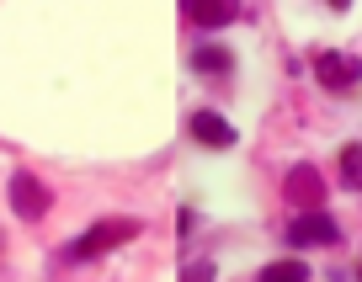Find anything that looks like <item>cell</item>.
Returning a JSON list of instances; mask_svg holds the SVG:
<instances>
[{
    "label": "cell",
    "instance_id": "30bf717a",
    "mask_svg": "<svg viewBox=\"0 0 362 282\" xmlns=\"http://www.w3.org/2000/svg\"><path fill=\"white\" fill-rule=\"evenodd\" d=\"M277 277H309L304 261H272L267 271H261V282H277Z\"/></svg>",
    "mask_w": 362,
    "mask_h": 282
},
{
    "label": "cell",
    "instance_id": "ba28073f",
    "mask_svg": "<svg viewBox=\"0 0 362 282\" xmlns=\"http://www.w3.org/2000/svg\"><path fill=\"white\" fill-rule=\"evenodd\" d=\"M192 69L197 75H229V69H235V54H229V48H218V43H203V48H192Z\"/></svg>",
    "mask_w": 362,
    "mask_h": 282
},
{
    "label": "cell",
    "instance_id": "7c38bea8",
    "mask_svg": "<svg viewBox=\"0 0 362 282\" xmlns=\"http://www.w3.org/2000/svg\"><path fill=\"white\" fill-rule=\"evenodd\" d=\"M0 250H6V240H0Z\"/></svg>",
    "mask_w": 362,
    "mask_h": 282
},
{
    "label": "cell",
    "instance_id": "6da1fadb",
    "mask_svg": "<svg viewBox=\"0 0 362 282\" xmlns=\"http://www.w3.org/2000/svg\"><path fill=\"white\" fill-rule=\"evenodd\" d=\"M144 235V218H102V224H90L80 240H69L64 245V261H96L107 256V250L128 245V240Z\"/></svg>",
    "mask_w": 362,
    "mask_h": 282
},
{
    "label": "cell",
    "instance_id": "7a4b0ae2",
    "mask_svg": "<svg viewBox=\"0 0 362 282\" xmlns=\"http://www.w3.org/2000/svg\"><path fill=\"white\" fill-rule=\"evenodd\" d=\"M288 245L293 250H325V245H341V224L320 208H298V218L288 224Z\"/></svg>",
    "mask_w": 362,
    "mask_h": 282
},
{
    "label": "cell",
    "instance_id": "5b68a950",
    "mask_svg": "<svg viewBox=\"0 0 362 282\" xmlns=\"http://www.w3.org/2000/svg\"><path fill=\"white\" fill-rule=\"evenodd\" d=\"M283 197L293 208H320V203H325V176H320L315 165H293L283 176Z\"/></svg>",
    "mask_w": 362,
    "mask_h": 282
},
{
    "label": "cell",
    "instance_id": "3957f363",
    "mask_svg": "<svg viewBox=\"0 0 362 282\" xmlns=\"http://www.w3.org/2000/svg\"><path fill=\"white\" fill-rule=\"evenodd\" d=\"M6 197H11V213L27 218V224H37V218L54 208V192H48L43 181L33 176V170H11V181H6Z\"/></svg>",
    "mask_w": 362,
    "mask_h": 282
},
{
    "label": "cell",
    "instance_id": "8992f818",
    "mask_svg": "<svg viewBox=\"0 0 362 282\" xmlns=\"http://www.w3.org/2000/svg\"><path fill=\"white\" fill-rule=\"evenodd\" d=\"M181 16L203 33H214V27H229L240 16V0H181Z\"/></svg>",
    "mask_w": 362,
    "mask_h": 282
},
{
    "label": "cell",
    "instance_id": "9c48e42d",
    "mask_svg": "<svg viewBox=\"0 0 362 282\" xmlns=\"http://www.w3.org/2000/svg\"><path fill=\"white\" fill-rule=\"evenodd\" d=\"M341 181L351 192H362V144H346L341 149Z\"/></svg>",
    "mask_w": 362,
    "mask_h": 282
},
{
    "label": "cell",
    "instance_id": "277c9868",
    "mask_svg": "<svg viewBox=\"0 0 362 282\" xmlns=\"http://www.w3.org/2000/svg\"><path fill=\"white\" fill-rule=\"evenodd\" d=\"M315 80L330 96H346V90L362 86V64L351 54H341V48H325V54H315Z\"/></svg>",
    "mask_w": 362,
    "mask_h": 282
},
{
    "label": "cell",
    "instance_id": "52a82bcc",
    "mask_svg": "<svg viewBox=\"0 0 362 282\" xmlns=\"http://www.w3.org/2000/svg\"><path fill=\"white\" fill-rule=\"evenodd\" d=\"M187 128H192V139H197V144H208V149H229V144H235V128H229L218 112H192V123H187Z\"/></svg>",
    "mask_w": 362,
    "mask_h": 282
},
{
    "label": "cell",
    "instance_id": "8fae6325",
    "mask_svg": "<svg viewBox=\"0 0 362 282\" xmlns=\"http://www.w3.org/2000/svg\"><path fill=\"white\" fill-rule=\"evenodd\" d=\"M330 6H336V11H346V6H351V0H330Z\"/></svg>",
    "mask_w": 362,
    "mask_h": 282
}]
</instances>
